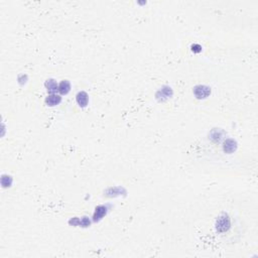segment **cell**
<instances>
[{
	"label": "cell",
	"mask_w": 258,
	"mask_h": 258,
	"mask_svg": "<svg viewBox=\"0 0 258 258\" xmlns=\"http://www.w3.org/2000/svg\"><path fill=\"white\" fill-rule=\"evenodd\" d=\"M60 102H61V97L57 96V95L49 96V98L46 99V103H48L49 106H55V105H58Z\"/></svg>",
	"instance_id": "6da1fadb"
},
{
	"label": "cell",
	"mask_w": 258,
	"mask_h": 258,
	"mask_svg": "<svg viewBox=\"0 0 258 258\" xmlns=\"http://www.w3.org/2000/svg\"><path fill=\"white\" fill-rule=\"evenodd\" d=\"M46 87H48V91L51 93H54L57 90H58V86H57V83H55L54 80H49L48 83H46Z\"/></svg>",
	"instance_id": "3957f363"
},
{
	"label": "cell",
	"mask_w": 258,
	"mask_h": 258,
	"mask_svg": "<svg viewBox=\"0 0 258 258\" xmlns=\"http://www.w3.org/2000/svg\"><path fill=\"white\" fill-rule=\"evenodd\" d=\"M77 101H78V103L80 104V106H86L87 103H88V96H87V94H85L84 98H81V96L78 95Z\"/></svg>",
	"instance_id": "277c9868"
},
{
	"label": "cell",
	"mask_w": 258,
	"mask_h": 258,
	"mask_svg": "<svg viewBox=\"0 0 258 258\" xmlns=\"http://www.w3.org/2000/svg\"><path fill=\"white\" fill-rule=\"evenodd\" d=\"M58 91L61 93V94H67L70 91V83L68 81H64L61 82L58 86Z\"/></svg>",
	"instance_id": "7a4b0ae2"
}]
</instances>
